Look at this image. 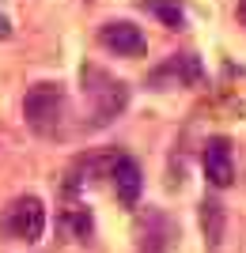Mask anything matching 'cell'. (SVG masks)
<instances>
[{
  "label": "cell",
  "mask_w": 246,
  "mask_h": 253,
  "mask_svg": "<svg viewBox=\"0 0 246 253\" xmlns=\"http://www.w3.org/2000/svg\"><path fill=\"white\" fill-rule=\"evenodd\" d=\"M80 91H84V128L87 132L114 125L129 110V98H133V87L95 61H87L80 68Z\"/></svg>",
  "instance_id": "cell-1"
},
{
  "label": "cell",
  "mask_w": 246,
  "mask_h": 253,
  "mask_svg": "<svg viewBox=\"0 0 246 253\" xmlns=\"http://www.w3.org/2000/svg\"><path fill=\"white\" fill-rule=\"evenodd\" d=\"M23 121L42 140H61L68 132V91L61 80H38L34 87H27Z\"/></svg>",
  "instance_id": "cell-2"
},
{
  "label": "cell",
  "mask_w": 246,
  "mask_h": 253,
  "mask_svg": "<svg viewBox=\"0 0 246 253\" xmlns=\"http://www.w3.org/2000/svg\"><path fill=\"white\" fill-rule=\"evenodd\" d=\"M0 234H4L8 242H27V246L38 242L46 234V204H42V197L19 193L15 201L4 204V211H0Z\"/></svg>",
  "instance_id": "cell-3"
},
{
  "label": "cell",
  "mask_w": 246,
  "mask_h": 253,
  "mask_svg": "<svg viewBox=\"0 0 246 253\" xmlns=\"http://www.w3.org/2000/svg\"><path fill=\"white\" fill-rule=\"evenodd\" d=\"M204 80V64L197 53H171L163 57L155 68L148 72V87L151 91H186V87H197Z\"/></svg>",
  "instance_id": "cell-4"
},
{
  "label": "cell",
  "mask_w": 246,
  "mask_h": 253,
  "mask_svg": "<svg viewBox=\"0 0 246 253\" xmlns=\"http://www.w3.org/2000/svg\"><path fill=\"white\" fill-rule=\"evenodd\" d=\"M174 238H178V227L163 208H144L137 215V246L140 253H171Z\"/></svg>",
  "instance_id": "cell-5"
},
{
  "label": "cell",
  "mask_w": 246,
  "mask_h": 253,
  "mask_svg": "<svg viewBox=\"0 0 246 253\" xmlns=\"http://www.w3.org/2000/svg\"><path fill=\"white\" fill-rule=\"evenodd\" d=\"M98 45L106 53H118V57H144L148 53V38L133 19H106L98 27Z\"/></svg>",
  "instance_id": "cell-6"
},
{
  "label": "cell",
  "mask_w": 246,
  "mask_h": 253,
  "mask_svg": "<svg viewBox=\"0 0 246 253\" xmlns=\"http://www.w3.org/2000/svg\"><path fill=\"white\" fill-rule=\"evenodd\" d=\"M201 167H204V181L212 189H227L235 181V151L227 136H208L201 151Z\"/></svg>",
  "instance_id": "cell-7"
},
{
  "label": "cell",
  "mask_w": 246,
  "mask_h": 253,
  "mask_svg": "<svg viewBox=\"0 0 246 253\" xmlns=\"http://www.w3.org/2000/svg\"><path fill=\"white\" fill-rule=\"evenodd\" d=\"M110 185H114V197H118L121 208H137L140 193H144V170L133 155H114L110 163Z\"/></svg>",
  "instance_id": "cell-8"
},
{
  "label": "cell",
  "mask_w": 246,
  "mask_h": 253,
  "mask_svg": "<svg viewBox=\"0 0 246 253\" xmlns=\"http://www.w3.org/2000/svg\"><path fill=\"white\" fill-rule=\"evenodd\" d=\"M224 227H227L224 204L216 201V197H204L201 201V234H204V242H208V250H216V246L224 242Z\"/></svg>",
  "instance_id": "cell-9"
},
{
  "label": "cell",
  "mask_w": 246,
  "mask_h": 253,
  "mask_svg": "<svg viewBox=\"0 0 246 253\" xmlns=\"http://www.w3.org/2000/svg\"><path fill=\"white\" fill-rule=\"evenodd\" d=\"M140 8L148 15H155L167 31H182L186 27V4L182 0H140Z\"/></svg>",
  "instance_id": "cell-10"
},
{
  "label": "cell",
  "mask_w": 246,
  "mask_h": 253,
  "mask_svg": "<svg viewBox=\"0 0 246 253\" xmlns=\"http://www.w3.org/2000/svg\"><path fill=\"white\" fill-rule=\"evenodd\" d=\"M64 223H68V231H72L76 242H91V234H95V219H91V211L72 204V208L64 211Z\"/></svg>",
  "instance_id": "cell-11"
},
{
  "label": "cell",
  "mask_w": 246,
  "mask_h": 253,
  "mask_svg": "<svg viewBox=\"0 0 246 253\" xmlns=\"http://www.w3.org/2000/svg\"><path fill=\"white\" fill-rule=\"evenodd\" d=\"M4 38H11V19L0 11V42H4Z\"/></svg>",
  "instance_id": "cell-12"
},
{
  "label": "cell",
  "mask_w": 246,
  "mask_h": 253,
  "mask_svg": "<svg viewBox=\"0 0 246 253\" xmlns=\"http://www.w3.org/2000/svg\"><path fill=\"white\" fill-rule=\"evenodd\" d=\"M239 15H243V23H246V0H243V4H239Z\"/></svg>",
  "instance_id": "cell-13"
}]
</instances>
